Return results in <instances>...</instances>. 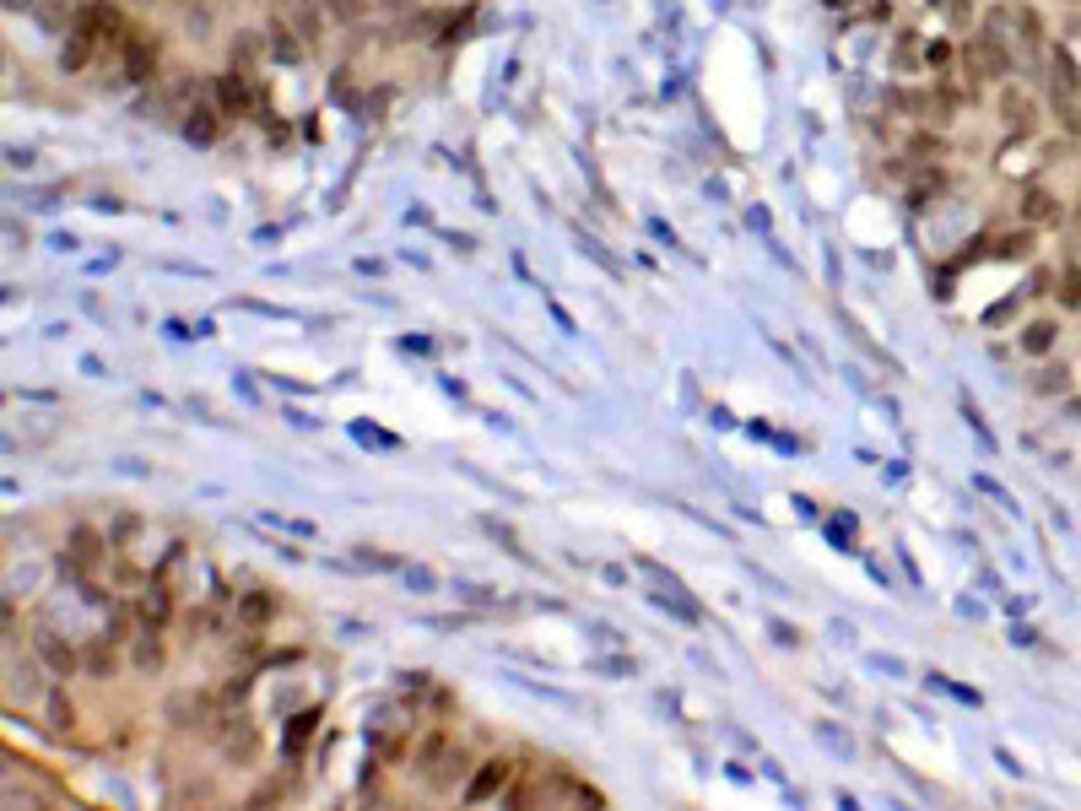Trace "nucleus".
Masks as SVG:
<instances>
[{
    "mask_svg": "<svg viewBox=\"0 0 1081 811\" xmlns=\"http://www.w3.org/2000/svg\"><path fill=\"white\" fill-rule=\"evenodd\" d=\"M71 28H82L87 38H98V44H125V11L114 6V0H82V6L71 11Z\"/></svg>",
    "mask_w": 1081,
    "mask_h": 811,
    "instance_id": "nucleus-1",
    "label": "nucleus"
},
{
    "mask_svg": "<svg viewBox=\"0 0 1081 811\" xmlns=\"http://www.w3.org/2000/svg\"><path fill=\"white\" fill-rule=\"evenodd\" d=\"M157 76V44L141 33H125L119 44V82H152Z\"/></svg>",
    "mask_w": 1081,
    "mask_h": 811,
    "instance_id": "nucleus-2",
    "label": "nucleus"
},
{
    "mask_svg": "<svg viewBox=\"0 0 1081 811\" xmlns=\"http://www.w3.org/2000/svg\"><path fill=\"white\" fill-rule=\"evenodd\" d=\"M184 136H190L195 146H211L222 136V103L211 98H195L190 109H184Z\"/></svg>",
    "mask_w": 1081,
    "mask_h": 811,
    "instance_id": "nucleus-3",
    "label": "nucleus"
},
{
    "mask_svg": "<svg viewBox=\"0 0 1081 811\" xmlns=\"http://www.w3.org/2000/svg\"><path fill=\"white\" fill-rule=\"evenodd\" d=\"M38 660H44L49 676H60V682L65 676H82V655H76L60 633H38Z\"/></svg>",
    "mask_w": 1081,
    "mask_h": 811,
    "instance_id": "nucleus-4",
    "label": "nucleus"
},
{
    "mask_svg": "<svg viewBox=\"0 0 1081 811\" xmlns=\"http://www.w3.org/2000/svg\"><path fill=\"white\" fill-rule=\"evenodd\" d=\"M222 752L238 757V763H249V757L260 752V730H255V720H244V714H228V725H222Z\"/></svg>",
    "mask_w": 1081,
    "mask_h": 811,
    "instance_id": "nucleus-5",
    "label": "nucleus"
},
{
    "mask_svg": "<svg viewBox=\"0 0 1081 811\" xmlns=\"http://www.w3.org/2000/svg\"><path fill=\"white\" fill-rule=\"evenodd\" d=\"M968 65H973V76H1006V49H1000V38H995V28L990 33H979L968 44Z\"/></svg>",
    "mask_w": 1081,
    "mask_h": 811,
    "instance_id": "nucleus-6",
    "label": "nucleus"
},
{
    "mask_svg": "<svg viewBox=\"0 0 1081 811\" xmlns=\"http://www.w3.org/2000/svg\"><path fill=\"white\" fill-rule=\"evenodd\" d=\"M98 49H103L98 38H87L82 28H71V33H65V44H60V71L65 76H82L87 65L98 60Z\"/></svg>",
    "mask_w": 1081,
    "mask_h": 811,
    "instance_id": "nucleus-7",
    "label": "nucleus"
},
{
    "mask_svg": "<svg viewBox=\"0 0 1081 811\" xmlns=\"http://www.w3.org/2000/svg\"><path fill=\"white\" fill-rule=\"evenodd\" d=\"M217 103H222V114H249V109H255V87H249V76L244 71L222 76V82H217Z\"/></svg>",
    "mask_w": 1081,
    "mask_h": 811,
    "instance_id": "nucleus-8",
    "label": "nucleus"
},
{
    "mask_svg": "<svg viewBox=\"0 0 1081 811\" xmlns=\"http://www.w3.org/2000/svg\"><path fill=\"white\" fill-rule=\"evenodd\" d=\"M114 541H103L98 530H87V525H76L71 530V557H65V563H82V568H98L103 563V552H109Z\"/></svg>",
    "mask_w": 1081,
    "mask_h": 811,
    "instance_id": "nucleus-9",
    "label": "nucleus"
},
{
    "mask_svg": "<svg viewBox=\"0 0 1081 811\" xmlns=\"http://www.w3.org/2000/svg\"><path fill=\"white\" fill-rule=\"evenodd\" d=\"M276 617V595L271 590H244L238 595V622H244V628H265V622Z\"/></svg>",
    "mask_w": 1081,
    "mask_h": 811,
    "instance_id": "nucleus-10",
    "label": "nucleus"
},
{
    "mask_svg": "<svg viewBox=\"0 0 1081 811\" xmlns=\"http://www.w3.org/2000/svg\"><path fill=\"white\" fill-rule=\"evenodd\" d=\"M509 774H514L509 757H492L482 774H476V784H465V801H487V795H498L503 784H509Z\"/></svg>",
    "mask_w": 1081,
    "mask_h": 811,
    "instance_id": "nucleus-11",
    "label": "nucleus"
},
{
    "mask_svg": "<svg viewBox=\"0 0 1081 811\" xmlns=\"http://www.w3.org/2000/svg\"><path fill=\"white\" fill-rule=\"evenodd\" d=\"M168 611H173L168 584H163V579H152V584H146V595H141V622H146V628H163Z\"/></svg>",
    "mask_w": 1081,
    "mask_h": 811,
    "instance_id": "nucleus-12",
    "label": "nucleus"
},
{
    "mask_svg": "<svg viewBox=\"0 0 1081 811\" xmlns=\"http://www.w3.org/2000/svg\"><path fill=\"white\" fill-rule=\"evenodd\" d=\"M82 671L92 676V682H109V676L119 671V655H114V638H98V644L82 655Z\"/></svg>",
    "mask_w": 1081,
    "mask_h": 811,
    "instance_id": "nucleus-13",
    "label": "nucleus"
},
{
    "mask_svg": "<svg viewBox=\"0 0 1081 811\" xmlns=\"http://www.w3.org/2000/svg\"><path fill=\"white\" fill-rule=\"evenodd\" d=\"M265 44H271V55H276V60H287V65H292V60H303V49H309L298 33H292V22H287V17H276V22H271V38H265Z\"/></svg>",
    "mask_w": 1081,
    "mask_h": 811,
    "instance_id": "nucleus-14",
    "label": "nucleus"
},
{
    "mask_svg": "<svg viewBox=\"0 0 1081 811\" xmlns=\"http://www.w3.org/2000/svg\"><path fill=\"white\" fill-rule=\"evenodd\" d=\"M287 22L298 28L303 44H319V33H325V6H309V0H303V6H292Z\"/></svg>",
    "mask_w": 1081,
    "mask_h": 811,
    "instance_id": "nucleus-15",
    "label": "nucleus"
},
{
    "mask_svg": "<svg viewBox=\"0 0 1081 811\" xmlns=\"http://www.w3.org/2000/svg\"><path fill=\"white\" fill-rule=\"evenodd\" d=\"M1022 217L1027 222H1054V217H1060V201H1054L1049 190H1027L1022 195Z\"/></svg>",
    "mask_w": 1081,
    "mask_h": 811,
    "instance_id": "nucleus-16",
    "label": "nucleus"
},
{
    "mask_svg": "<svg viewBox=\"0 0 1081 811\" xmlns=\"http://www.w3.org/2000/svg\"><path fill=\"white\" fill-rule=\"evenodd\" d=\"M1054 330H1060V325H1049V319L1027 325V336H1022V352H1027V357H1044V352L1054 347Z\"/></svg>",
    "mask_w": 1081,
    "mask_h": 811,
    "instance_id": "nucleus-17",
    "label": "nucleus"
},
{
    "mask_svg": "<svg viewBox=\"0 0 1081 811\" xmlns=\"http://www.w3.org/2000/svg\"><path fill=\"white\" fill-rule=\"evenodd\" d=\"M255 60H260V33H244V38L233 44V71L255 76Z\"/></svg>",
    "mask_w": 1081,
    "mask_h": 811,
    "instance_id": "nucleus-18",
    "label": "nucleus"
},
{
    "mask_svg": "<svg viewBox=\"0 0 1081 811\" xmlns=\"http://www.w3.org/2000/svg\"><path fill=\"white\" fill-rule=\"evenodd\" d=\"M136 671H163V644H157V628H146V638L136 644Z\"/></svg>",
    "mask_w": 1081,
    "mask_h": 811,
    "instance_id": "nucleus-19",
    "label": "nucleus"
},
{
    "mask_svg": "<svg viewBox=\"0 0 1081 811\" xmlns=\"http://www.w3.org/2000/svg\"><path fill=\"white\" fill-rule=\"evenodd\" d=\"M995 255H1000V260H1027V255H1033V233H1027V228H1022V233H1006Z\"/></svg>",
    "mask_w": 1081,
    "mask_h": 811,
    "instance_id": "nucleus-20",
    "label": "nucleus"
},
{
    "mask_svg": "<svg viewBox=\"0 0 1081 811\" xmlns=\"http://www.w3.org/2000/svg\"><path fill=\"white\" fill-rule=\"evenodd\" d=\"M325 17H336V22H363V17H368V0H325Z\"/></svg>",
    "mask_w": 1081,
    "mask_h": 811,
    "instance_id": "nucleus-21",
    "label": "nucleus"
},
{
    "mask_svg": "<svg viewBox=\"0 0 1081 811\" xmlns=\"http://www.w3.org/2000/svg\"><path fill=\"white\" fill-rule=\"evenodd\" d=\"M49 725H55V730H71L76 725V703L65 698V693H49Z\"/></svg>",
    "mask_w": 1081,
    "mask_h": 811,
    "instance_id": "nucleus-22",
    "label": "nucleus"
},
{
    "mask_svg": "<svg viewBox=\"0 0 1081 811\" xmlns=\"http://www.w3.org/2000/svg\"><path fill=\"white\" fill-rule=\"evenodd\" d=\"M11 693H22V703L38 698V671L33 666H11Z\"/></svg>",
    "mask_w": 1081,
    "mask_h": 811,
    "instance_id": "nucleus-23",
    "label": "nucleus"
},
{
    "mask_svg": "<svg viewBox=\"0 0 1081 811\" xmlns=\"http://www.w3.org/2000/svg\"><path fill=\"white\" fill-rule=\"evenodd\" d=\"M1033 384H1038L1044 395H1065V390H1071V374H1065V368H1044Z\"/></svg>",
    "mask_w": 1081,
    "mask_h": 811,
    "instance_id": "nucleus-24",
    "label": "nucleus"
},
{
    "mask_svg": "<svg viewBox=\"0 0 1081 811\" xmlns=\"http://www.w3.org/2000/svg\"><path fill=\"white\" fill-rule=\"evenodd\" d=\"M460 774H465V752H449V768H444V774H433V790H455Z\"/></svg>",
    "mask_w": 1081,
    "mask_h": 811,
    "instance_id": "nucleus-25",
    "label": "nucleus"
},
{
    "mask_svg": "<svg viewBox=\"0 0 1081 811\" xmlns=\"http://www.w3.org/2000/svg\"><path fill=\"white\" fill-rule=\"evenodd\" d=\"M1000 114H1006L1011 125H1027V114H1033V109H1027V98H1017V92H1006V98H1000Z\"/></svg>",
    "mask_w": 1081,
    "mask_h": 811,
    "instance_id": "nucleus-26",
    "label": "nucleus"
},
{
    "mask_svg": "<svg viewBox=\"0 0 1081 811\" xmlns=\"http://www.w3.org/2000/svg\"><path fill=\"white\" fill-rule=\"evenodd\" d=\"M1060 298H1065V309H1081V271H1076V265L1065 271V292H1060Z\"/></svg>",
    "mask_w": 1081,
    "mask_h": 811,
    "instance_id": "nucleus-27",
    "label": "nucleus"
},
{
    "mask_svg": "<svg viewBox=\"0 0 1081 811\" xmlns=\"http://www.w3.org/2000/svg\"><path fill=\"white\" fill-rule=\"evenodd\" d=\"M357 563H363V568H400V557H390V552H368V547H357Z\"/></svg>",
    "mask_w": 1081,
    "mask_h": 811,
    "instance_id": "nucleus-28",
    "label": "nucleus"
},
{
    "mask_svg": "<svg viewBox=\"0 0 1081 811\" xmlns=\"http://www.w3.org/2000/svg\"><path fill=\"white\" fill-rule=\"evenodd\" d=\"M817 736H822V741H827V747H833L838 757H849V752H854V741H849V736H838L833 725H817Z\"/></svg>",
    "mask_w": 1081,
    "mask_h": 811,
    "instance_id": "nucleus-29",
    "label": "nucleus"
},
{
    "mask_svg": "<svg viewBox=\"0 0 1081 811\" xmlns=\"http://www.w3.org/2000/svg\"><path fill=\"white\" fill-rule=\"evenodd\" d=\"M1054 87H1065V92H1076V65H1071V60H1065V55H1060V60H1054Z\"/></svg>",
    "mask_w": 1081,
    "mask_h": 811,
    "instance_id": "nucleus-30",
    "label": "nucleus"
},
{
    "mask_svg": "<svg viewBox=\"0 0 1081 811\" xmlns=\"http://www.w3.org/2000/svg\"><path fill=\"white\" fill-rule=\"evenodd\" d=\"M579 249H584V255H590V260H600V265H606V271H611V276H617V271H622V265H617V260H611V255H606V249H600V244H595V238H579Z\"/></svg>",
    "mask_w": 1081,
    "mask_h": 811,
    "instance_id": "nucleus-31",
    "label": "nucleus"
},
{
    "mask_svg": "<svg viewBox=\"0 0 1081 811\" xmlns=\"http://www.w3.org/2000/svg\"><path fill=\"white\" fill-rule=\"evenodd\" d=\"M184 33H190V38H206V33H211V17H206V11H190V17H184Z\"/></svg>",
    "mask_w": 1081,
    "mask_h": 811,
    "instance_id": "nucleus-32",
    "label": "nucleus"
},
{
    "mask_svg": "<svg viewBox=\"0 0 1081 811\" xmlns=\"http://www.w3.org/2000/svg\"><path fill=\"white\" fill-rule=\"evenodd\" d=\"M444 752V736H427L422 741V752H417V768H433V757Z\"/></svg>",
    "mask_w": 1081,
    "mask_h": 811,
    "instance_id": "nucleus-33",
    "label": "nucleus"
},
{
    "mask_svg": "<svg viewBox=\"0 0 1081 811\" xmlns=\"http://www.w3.org/2000/svg\"><path fill=\"white\" fill-rule=\"evenodd\" d=\"M314 720H319L314 709H309V714H298V720H292V736H287L292 747H298V741H303V736H309V730H314Z\"/></svg>",
    "mask_w": 1081,
    "mask_h": 811,
    "instance_id": "nucleus-34",
    "label": "nucleus"
},
{
    "mask_svg": "<svg viewBox=\"0 0 1081 811\" xmlns=\"http://www.w3.org/2000/svg\"><path fill=\"white\" fill-rule=\"evenodd\" d=\"M125 628H130V622H125V611H114V617H109V628H103V638H114V644H125V638H130Z\"/></svg>",
    "mask_w": 1081,
    "mask_h": 811,
    "instance_id": "nucleus-35",
    "label": "nucleus"
},
{
    "mask_svg": "<svg viewBox=\"0 0 1081 811\" xmlns=\"http://www.w3.org/2000/svg\"><path fill=\"white\" fill-rule=\"evenodd\" d=\"M768 628H773V638H779V644H790V649L800 644V633L790 628V622H768Z\"/></svg>",
    "mask_w": 1081,
    "mask_h": 811,
    "instance_id": "nucleus-36",
    "label": "nucleus"
},
{
    "mask_svg": "<svg viewBox=\"0 0 1081 811\" xmlns=\"http://www.w3.org/2000/svg\"><path fill=\"white\" fill-rule=\"evenodd\" d=\"M406 579H411V584H417V590H422V595H427V590H433V574H427V568H406Z\"/></svg>",
    "mask_w": 1081,
    "mask_h": 811,
    "instance_id": "nucleus-37",
    "label": "nucleus"
},
{
    "mask_svg": "<svg viewBox=\"0 0 1081 811\" xmlns=\"http://www.w3.org/2000/svg\"><path fill=\"white\" fill-rule=\"evenodd\" d=\"M871 666H876V671H887V676H903V660H887V655H871Z\"/></svg>",
    "mask_w": 1081,
    "mask_h": 811,
    "instance_id": "nucleus-38",
    "label": "nucleus"
},
{
    "mask_svg": "<svg viewBox=\"0 0 1081 811\" xmlns=\"http://www.w3.org/2000/svg\"><path fill=\"white\" fill-rule=\"evenodd\" d=\"M595 671H611V676H622V671H633V660H595Z\"/></svg>",
    "mask_w": 1081,
    "mask_h": 811,
    "instance_id": "nucleus-39",
    "label": "nucleus"
},
{
    "mask_svg": "<svg viewBox=\"0 0 1081 811\" xmlns=\"http://www.w3.org/2000/svg\"><path fill=\"white\" fill-rule=\"evenodd\" d=\"M28 6H38V0H6V11H28Z\"/></svg>",
    "mask_w": 1081,
    "mask_h": 811,
    "instance_id": "nucleus-40",
    "label": "nucleus"
},
{
    "mask_svg": "<svg viewBox=\"0 0 1081 811\" xmlns=\"http://www.w3.org/2000/svg\"><path fill=\"white\" fill-rule=\"evenodd\" d=\"M827 6H849V0H827Z\"/></svg>",
    "mask_w": 1081,
    "mask_h": 811,
    "instance_id": "nucleus-41",
    "label": "nucleus"
}]
</instances>
